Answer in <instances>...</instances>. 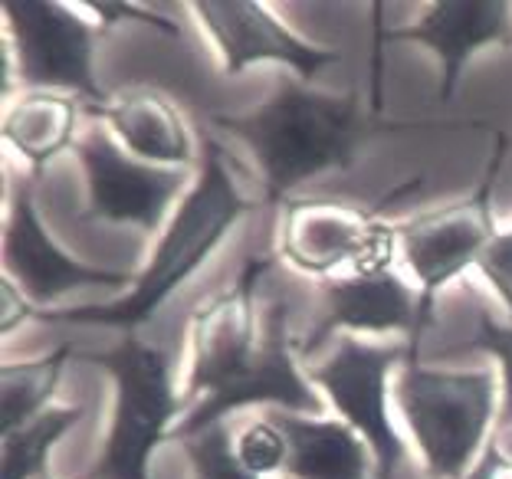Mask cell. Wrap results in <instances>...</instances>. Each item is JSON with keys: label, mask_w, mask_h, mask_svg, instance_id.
I'll list each match as a JSON object with an SVG mask.
<instances>
[{"label": "cell", "mask_w": 512, "mask_h": 479, "mask_svg": "<svg viewBox=\"0 0 512 479\" xmlns=\"http://www.w3.org/2000/svg\"><path fill=\"white\" fill-rule=\"evenodd\" d=\"M211 125L253 151L263 171L266 204H286V194L299 184L325 171L352 168L368 138L411 128L368 115L355 89L332 96L309 89L296 76H279L276 92L260 109L247 115H214Z\"/></svg>", "instance_id": "1"}, {"label": "cell", "mask_w": 512, "mask_h": 479, "mask_svg": "<svg viewBox=\"0 0 512 479\" xmlns=\"http://www.w3.org/2000/svg\"><path fill=\"white\" fill-rule=\"evenodd\" d=\"M256 204L247 201L234 178H230L227 155L217 142H207L201 151V174L191 194L184 197L178 214L161 233L155 253L142 273L135 276V286L125 299L109 306H63V309H40L37 319L43 322H92L122 329L125 335L138 325L151 322L158 309L178 292L188 279L211 260L234 224L250 214Z\"/></svg>", "instance_id": "2"}, {"label": "cell", "mask_w": 512, "mask_h": 479, "mask_svg": "<svg viewBox=\"0 0 512 479\" xmlns=\"http://www.w3.org/2000/svg\"><path fill=\"white\" fill-rule=\"evenodd\" d=\"M394 401L411 427L430 479H467L496 414L493 371H440L407 361Z\"/></svg>", "instance_id": "3"}, {"label": "cell", "mask_w": 512, "mask_h": 479, "mask_svg": "<svg viewBox=\"0 0 512 479\" xmlns=\"http://www.w3.org/2000/svg\"><path fill=\"white\" fill-rule=\"evenodd\" d=\"M83 361L102 368L115 384L106 447L86 479H151V453L171 440V424L184 407L174 394L168 352L128 332L109 352H92Z\"/></svg>", "instance_id": "4"}, {"label": "cell", "mask_w": 512, "mask_h": 479, "mask_svg": "<svg viewBox=\"0 0 512 479\" xmlns=\"http://www.w3.org/2000/svg\"><path fill=\"white\" fill-rule=\"evenodd\" d=\"M506 135L496 132L490 165L483 171V181L463 201L430 210V214L411 217L404 224H394L398 233V250L404 256L407 270L417 279V299H421V329L427 332L434 325L437 296L453 279H460L470 266L480 263L483 250L496 237L493 217V194L499 168L506 161Z\"/></svg>", "instance_id": "5"}, {"label": "cell", "mask_w": 512, "mask_h": 479, "mask_svg": "<svg viewBox=\"0 0 512 479\" xmlns=\"http://www.w3.org/2000/svg\"><path fill=\"white\" fill-rule=\"evenodd\" d=\"M4 20L20 86L86 99L89 109L112 99L96 79V46L106 33L99 23L56 0H4Z\"/></svg>", "instance_id": "6"}, {"label": "cell", "mask_w": 512, "mask_h": 479, "mask_svg": "<svg viewBox=\"0 0 512 479\" xmlns=\"http://www.w3.org/2000/svg\"><path fill=\"white\" fill-rule=\"evenodd\" d=\"M266 256H247L234 283L194 309L188 338V388L181 401H220L253 371L263 348V319L256 312V289L270 273Z\"/></svg>", "instance_id": "7"}, {"label": "cell", "mask_w": 512, "mask_h": 479, "mask_svg": "<svg viewBox=\"0 0 512 479\" xmlns=\"http://www.w3.org/2000/svg\"><path fill=\"white\" fill-rule=\"evenodd\" d=\"M407 361V342L368 345L355 335H339L332 358L309 368V381L329 394V404L368 443L375 457V479H398L401 463L407 460V447L388 411V378Z\"/></svg>", "instance_id": "8"}, {"label": "cell", "mask_w": 512, "mask_h": 479, "mask_svg": "<svg viewBox=\"0 0 512 479\" xmlns=\"http://www.w3.org/2000/svg\"><path fill=\"white\" fill-rule=\"evenodd\" d=\"M404 188L384 197L378 207H355L345 201H286L279 253L299 273L316 276L319 283L332 279L342 266H355V273L384 270L391 266L398 233L378 220V214Z\"/></svg>", "instance_id": "9"}, {"label": "cell", "mask_w": 512, "mask_h": 479, "mask_svg": "<svg viewBox=\"0 0 512 479\" xmlns=\"http://www.w3.org/2000/svg\"><path fill=\"white\" fill-rule=\"evenodd\" d=\"M73 151L89 188L83 220H96V224H128L155 233L188 181L181 168L145 165L125 155V148H119L106 128L86 132Z\"/></svg>", "instance_id": "10"}, {"label": "cell", "mask_w": 512, "mask_h": 479, "mask_svg": "<svg viewBox=\"0 0 512 479\" xmlns=\"http://www.w3.org/2000/svg\"><path fill=\"white\" fill-rule=\"evenodd\" d=\"M191 10L217 46L224 76H243L256 63H279L309 83L342 56L286 30L273 10L256 0H197Z\"/></svg>", "instance_id": "11"}, {"label": "cell", "mask_w": 512, "mask_h": 479, "mask_svg": "<svg viewBox=\"0 0 512 479\" xmlns=\"http://www.w3.org/2000/svg\"><path fill=\"white\" fill-rule=\"evenodd\" d=\"M260 404H276L279 411L309 414V417L322 414V401L296 365L293 335H289V306L283 299H273L263 312V348L250 375L237 388H230L220 401L194 404V411H188L181 424H174L171 440L184 443L207 427L224 424L230 414L243 411V407H260Z\"/></svg>", "instance_id": "12"}, {"label": "cell", "mask_w": 512, "mask_h": 479, "mask_svg": "<svg viewBox=\"0 0 512 479\" xmlns=\"http://www.w3.org/2000/svg\"><path fill=\"white\" fill-rule=\"evenodd\" d=\"M384 43H417L437 56L440 83L437 99L450 102L460 86V76L476 53L503 46L512 50V4L509 0H437L411 27L384 30L375 27V50Z\"/></svg>", "instance_id": "13"}, {"label": "cell", "mask_w": 512, "mask_h": 479, "mask_svg": "<svg viewBox=\"0 0 512 479\" xmlns=\"http://www.w3.org/2000/svg\"><path fill=\"white\" fill-rule=\"evenodd\" d=\"M325 299V315L316 322V329L299 345V355H309L335 332H404L411 361L421 352V299L404 279L384 266V270H362L352 276H332L319 283Z\"/></svg>", "instance_id": "14"}, {"label": "cell", "mask_w": 512, "mask_h": 479, "mask_svg": "<svg viewBox=\"0 0 512 479\" xmlns=\"http://www.w3.org/2000/svg\"><path fill=\"white\" fill-rule=\"evenodd\" d=\"M4 266H7V279H14L23 296L37 302L40 309H46L50 302H56L73 289H119L128 279H135L122 270L86 266L56 247L43 227L37 207H33L30 184H20L14 201L7 204Z\"/></svg>", "instance_id": "15"}, {"label": "cell", "mask_w": 512, "mask_h": 479, "mask_svg": "<svg viewBox=\"0 0 512 479\" xmlns=\"http://www.w3.org/2000/svg\"><path fill=\"white\" fill-rule=\"evenodd\" d=\"M92 119L106 122V132L128 148V155L158 168H188L194 161V142L188 122L174 109V102L158 89H122L89 109Z\"/></svg>", "instance_id": "16"}, {"label": "cell", "mask_w": 512, "mask_h": 479, "mask_svg": "<svg viewBox=\"0 0 512 479\" xmlns=\"http://www.w3.org/2000/svg\"><path fill=\"white\" fill-rule=\"evenodd\" d=\"M270 420L286 437L289 479H368V443L345 420H322L293 411H273Z\"/></svg>", "instance_id": "17"}, {"label": "cell", "mask_w": 512, "mask_h": 479, "mask_svg": "<svg viewBox=\"0 0 512 479\" xmlns=\"http://www.w3.org/2000/svg\"><path fill=\"white\" fill-rule=\"evenodd\" d=\"M79 125V102L63 92H20L17 99H7L4 122V142L27 161L33 178H40L43 168L73 148Z\"/></svg>", "instance_id": "18"}, {"label": "cell", "mask_w": 512, "mask_h": 479, "mask_svg": "<svg viewBox=\"0 0 512 479\" xmlns=\"http://www.w3.org/2000/svg\"><path fill=\"white\" fill-rule=\"evenodd\" d=\"M73 355L76 345L63 342L37 361H4V368H0V430L4 434L50 411L46 404L53 401L56 384H60L66 361Z\"/></svg>", "instance_id": "19"}, {"label": "cell", "mask_w": 512, "mask_h": 479, "mask_svg": "<svg viewBox=\"0 0 512 479\" xmlns=\"http://www.w3.org/2000/svg\"><path fill=\"white\" fill-rule=\"evenodd\" d=\"M83 417H86V404L50 407L40 417H33L30 424L4 434V440H0V450H4V479H37L43 473H50L46 470L50 450Z\"/></svg>", "instance_id": "20"}, {"label": "cell", "mask_w": 512, "mask_h": 479, "mask_svg": "<svg viewBox=\"0 0 512 479\" xmlns=\"http://www.w3.org/2000/svg\"><path fill=\"white\" fill-rule=\"evenodd\" d=\"M188 453L194 479H260L253 476L237 457V443L230 437L227 424H214L197 437L181 443Z\"/></svg>", "instance_id": "21"}, {"label": "cell", "mask_w": 512, "mask_h": 479, "mask_svg": "<svg viewBox=\"0 0 512 479\" xmlns=\"http://www.w3.org/2000/svg\"><path fill=\"white\" fill-rule=\"evenodd\" d=\"M237 457L253 476H270V473H279L286 466L289 447H286V437L279 434V427L273 424V420L263 417V420H253V424H247L240 430Z\"/></svg>", "instance_id": "22"}, {"label": "cell", "mask_w": 512, "mask_h": 479, "mask_svg": "<svg viewBox=\"0 0 512 479\" xmlns=\"http://www.w3.org/2000/svg\"><path fill=\"white\" fill-rule=\"evenodd\" d=\"M463 348L470 352H486L499 361L503 371V411H499V430L512 427V325H499L486 309H480V325L476 335Z\"/></svg>", "instance_id": "23"}, {"label": "cell", "mask_w": 512, "mask_h": 479, "mask_svg": "<svg viewBox=\"0 0 512 479\" xmlns=\"http://www.w3.org/2000/svg\"><path fill=\"white\" fill-rule=\"evenodd\" d=\"M83 7L92 10V14L99 17V27L102 30L115 27V23H145V27L165 33V37H171V40L181 37V27L174 20L151 14V10L138 7V4H125V0H86Z\"/></svg>", "instance_id": "24"}, {"label": "cell", "mask_w": 512, "mask_h": 479, "mask_svg": "<svg viewBox=\"0 0 512 479\" xmlns=\"http://www.w3.org/2000/svg\"><path fill=\"white\" fill-rule=\"evenodd\" d=\"M476 270L483 273V279L496 289V296L503 299V306L512 319V230H499L490 240V247L483 250Z\"/></svg>", "instance_id": "25"}, {"label": "cell", "mask_w": 512, "mask_h": 479, "mask_svg": "<svg viewBox=\"0 0 512 479\" xmlns=\"http://www.w3.org/2000/svg\"><path fill=\"white\" fill-rule=\"evenodd\" d=\"M37 312H40V306H33V302L23 296L14 279H4V283H0V329H4V335H10L17 325L33 319Z\"/></svg>", "instance_id": "26"}, {"label": "cell", "mask_w": 512, "mask_h": 479, "mask_svg": "<svg viewBox=\"0 0 512 479\" xmlns=\"http://www.w3.org/2000/svg\"><path fill=\"white\" fill-rule=\"evenodd\" d=\"M467 479H512V450H499L496 443H490Z\"/></svg>", "instance_id": "27"}, {"label": "cell", "mask_w": 512, "mask_h": 479, "mask_svg": "<svg viewBox=\"0 0 512 479\" xmlns=\"http://www.w3.org/2000/svg\"><path fill=\"white\" fill-rule=\"evenodd\" d=\"M37 479H53V476H50V473H43V476H37Z\"/></svg>", "instance_id": "28"}]
</instances>
